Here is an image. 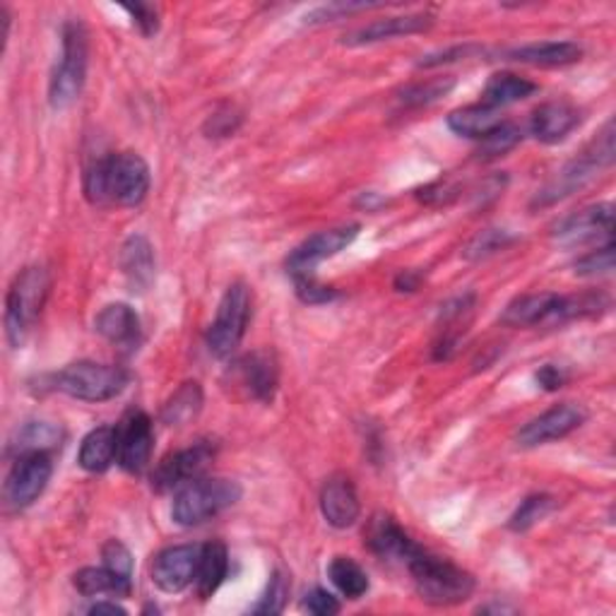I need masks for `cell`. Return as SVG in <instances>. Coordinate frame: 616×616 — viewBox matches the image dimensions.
I'll list each match as a JSON object with an SVG mask.
<instances>
[{
	"label": "cell",
	"mask_w": 616,
	"mask_h": 616,
	"mask_svg": "<svg viewBox=\"0 0 616 616\" xmlns=\"http://www.w3.org/2000/svg\"><path fill=\"white\" fill-rule=\"evenodd\" d=\"M150 193V167L135 152L96 159L84 174V195L94 205L135 207Z\"/></svg>",
	"instance_id": "obj_1"
},
{
	"label": "cell",
	"mask_w": 616,
	"mask_h": 616,
	"mask_svg": "<svg viewBox=\"0 0 616 616\" xmlns=\"http://www.w3.org/2000/svg\"><path fill=\"white\" fill-rule=\"evenodd\" d=\"M408 569L417 588V595L426 605L455 607L470 600L475 593V578L470 573L463 571L460 566L450 563L448 559L434 557V554L424 549H419L408 561Z\"/></svg>",
	"instance_id": "obj_2"
},
{
	"label": "cell",
	"mask_w": 616,
	"mask_h": 616,
	"mask_svg": "<svg viewBox=\"0 0 616 616\" xmlns=\"http://www.w3.org/2000/svg\"><path fill=\"white\" fill-rule=\"evenodd\" d=\"M90 42L88 30L80 20H70L60 32V58L48 82V102L56 111L68 109L80 100L84 80H88Z\"/></svg>",
	"instance_id": "obj_3"
},
{
	"label": "cell",
	"mask_w": 616,
	"mask_h": 616,
	"mask_svg": "<svg viewBox=\"0 0 616 616\" xmlns=\"http://www.w3.org/2000/svg\"><path fill=\"white\" fill-rule=\"evenodd\" d=\"M241 499V487L225 477H201L181 487L171 503V517L181 527H195L213 521Z\"/></svg>",
	"instance_id": "obj_4"
},
{
	"label": "cell",
	"mask_w": 616,
	"mask_h": 616,
	"mask_svg": "<svg viewBox=\"0 0 616 616\" xmlns=\"http://www.w3.org/2000/svg\"><path fill=\"white\" fill-rule=\"evenodd\" d=\"M48 292H52V275L42 265L24 267L12 282L5 299V335L10 347H22L34 320L42 313Z\"/></svg>",
	"instance_id": "obj_5"
},
{
	"label": "cell",
	"mask_w": 616,
	"mask_h": 616,
	"mask_svg": "<svg viewBox=\"0 0 616 616\" xmlns=\"http://www.w3.org/2000/svg\"><path fill=\"white\" fill-rule=\"evenodd\" d=\"M612 162H614V123L609 121L597 138L590 142L573 162L566 164L557 174V179L549 181L547 186L537 193L535 205L545 207L569 198V195H573L578 189H583L600 169L609 167Z\"/></svg>",
	"instance_id": "obj_6"
},
{
	"label": "cell",
	"mask_w": 616,
	"mask_h": 616,
	"mask_svg": "<svg viewBox=\"0 0 616 616\" xmlns=\"http://www.w3.org/2000/svg\"><path fill=\"white\" fill-rule=\"evenodd\" d=\"M56 390L82 402H106L118 398L128 386V372L121 366L78 362L54 376Z\"/></svg>",
	"instance_id": "obj_7"
},
{
	"label": "cell",
	"mask_w": 616,
	"mask_h": 616,
	"mask_svg": "<svg viewBox=\"0 0 616 616\" xmlns=\"http://www.w3.org/2000/svg\"><path fill=\"white\" fill-rule=\"evenodd\" d=\"M251 308L253 294L249 285L233 282L225 292V297H221L217 306V316L207 330V350L215 360H229V356L239 350L246 328H249Z\"/></svg>",
	"instance_id": "obj_8"
},
{
	"label": "cell",
	"mask_w": 616,
	"mask_h": 616,
	"mask_svg": "<svg viewBox=\"0 0 616 616\" xmlns=\"http://www.w3.org/2000/svg\"><path fill=\"white\" fill-rule=\"evenodd\" d=\"M52 475H54V463L48 453L36 450V453L18 455L5 479L3 494L8 506L15 511L32 506V503L44 494L48 482H52Z\"/></svg>",
	"instance_id": "obj_9"
},
{
	"label": "cell",
	"mask_w": 616,
	"mask_h": 616,
	"mask_svg": "<svg viewBox=\"0 0 616 616\" xmlns=\"http://www.w3.org/2000/svg\"><path fill=\"white\" fill-rule=\"evenodd\" d=\"M213 460H215V446L207 441H198L191 448L171 453L157 465V470L152 475V489L159 491V494H167V491H174V489L179 491L181 487L201 479Z\"/></svg>",
	"instance_id": "obj_10"
},
{
	"label": "cell",
	"mask_w": 616,
	"mask_h": 616,
	"mask_svg": "<svg viewBox=\"0 0 616 616\" xmlns=\"http://www.w3.org/2000/svg\"><path fill=\"white\" fill-rule=\"evenodd\" d=\"M360 233V225H344L335 229H323L308 237L304 243H299L287 258V270L292 277H306L313 275L316 267L342 253L347 246L356 239Z\"/></svg>",
	"instance_id": "obj_11"
},
{
	"label": "cell",
	"mask_w": 616,
	"mask_h": 616,
	"mask_svg": "<svg viewBox=\"0 0 616 616\" xmlns=\"http://www.w3.org/2000/svg\"><path fill=\"white\" fill-rule=\"evenodd\" d=\"M585 419L588 412L581 408V404H573V402L554 404L551 410L529 419V422L517 431L515 443L521 448L547 446V443L571 436L575 429H581L585 424Z\"/></svg>",
	"instance_id": "obj_12"
},
{
	"label": "cell",
	"mask_w": 616,
	"mask_h": 616,
	"mask_svg": "<svg viewBox=\"0 0 616 616\" xmlns=\"http://www.w3.org/2000/svg\"><path fill=\"white\" fill-rule=\"evenodd\" d=\"M203 547L198 545H176L167 547L152 561V583L169 595H179L195 583L198 575Z\"/></svg>",
	"instance_id": "obj_13"
},
{
	"label": "cell",
	"mask_w": 616,
	"mask_h": 616,
	"mask_svg": "<svg viewBox=\"0 0 616 616\" xmlns=\"http://www.w3.org/2000/svg\"><path fill=\"white\" fill-rule=\"evenodd\" d=\"M155 429L152 419L135 410L118 426V465L128 475H140L147 470L152 458Z\"/></svg>",
	"instance_id": "obj_14"
},
{
	"label": "cell",
	"mask_w": 616,
	"mask_h": 616,
	"mask_svg": "<svg viewBox=\"0 0 616 616\" xmlns=\"http://www.w3.org/2000/svg\"><path fill=\"white\" fill-rule=\"evenodd\" d=\"M614 229V207L609 203L590 205L581 213H573L561 219L554 229V241L561 246H583L600 237L612 239Z\"/></svg>",
	"instance_id": "obj_15"
},
{
	"label": "cell",
	"mask_w": 616,
	"mask_h": 616,
	"mask_svg": "<svg viewBox=\"0 0 616 616\" xmlns=\"http://www.w3.org/2000/svg\"><path fill=\"white\" fill-rule=\"evenodd\" d=\"M364 545L372 549L378 559L400 561L408 566L414 554L422 549L404 529L386 513H376L366 525Z\"/></svg>",
	"instance_id": "obj_16"
},
{
	"label": "cell",
	"mask_w": 616,
	"mask_h": 616,
	"mask_svg": "<svg viewBox=\"0 0 616 616\" xmlns=\"http://www.w3.org/2000/svg\"><path fill=\"white\" fill-rule=\"evenodd\" d=\"M561 306V294L539 292L517 297L506 306L501 323L509 328H535V326H557Z\"/></svg>",
	"instance_id": "obj_17"
},
{
	"label": "cell",
	"mask_w": 616,
	"mask_h": 616,
	"mask_svg": "<svg viewBox=\"0 0 616 616\" xmlns=\"http://www.w3.org/2000/svg\"><path fill=\"white\" fill-rule=\"evenodd\" d=\"M320 513H323L328 525L338 529H347L360 521L362 503L347 477H330L323 484V491H320Z\"/></svg>",
	"instance_id": "obj_18"
},
{
	"label": "cell",
	"mask_w": 616,
	"mask_h": 616,
	"mask_svg": "<svg viewBox=\"0 0 616 616\" xmlns=\"http://www.w3.org/2000/svg\"><path fill=\"white\" fill-rule=\"evenodd\" d=\"M94 330L100 335L121 350H138L142 340V328H140V316L135 313V308L128 304H109L104 306L100 316L94 318Z\"/></svg>",
	"instance_id": "obj_19"
},
{
	"label": "cell",
	"mask_w": 616,
	"mask_h": 616,
	"mask_svg": "<svg viewBox=\"0 0 616 616\" xmlns=\"http://www.w3.org/2000/svg\"><path fill=\"white\" fill-rule=\"evenodd\" d=\"M581 111L569 102H547L535 109L533 118H529V133L535 135L539 142L557 145L569 138V135L581 126Z\"/></svg>",
	"instance_id": "obj_20"
},
{
	"label": "cell",
	"mask_w": 616,
	"mask_h": 616,
	"mask_svg": "<svg viewBox=\"0 0 616 616\" xmlns=\"http://www.w3.org/2000/svg\"><path fill=\"white\" fill-rule=\"evenodd\" d=\"M431 24H434V18L426 15V12L386 18V20H376L372 24H366V27H362V30L344 34L342 44L344 46H366V44L388 42V39H396V36H410V34L426 32Z\"/></svg>",
	"instance_id": "obj_21"
},
{
	"label": "cell",
	"mask_w": 616,
	"mask_h": 616,
	"mask_svg": "<svg viewBox=\"0 0 616 616\" xmlns=\"http://www.w3.org/2000/svg\"><path fill=\"white\" fill-rule=\"evenodd\" d=\"M237 366L241 386L249 390V396L261 402H273L280 384V366L275 354L267 350L246 354Z\"/></svg>",
	"instance_id": "obj_22"
},
{
	"label": "cell",
	"mask_w": 616,
	"mask_h": 616,
	"mask_svg": "<svg viewBox=\"0 0 616 616\" xmlns=\"http://www.w3.org/2000/svg\"><path fill=\"white\" fill-rule=\"evenodd\" d=\"M581 58H583V48L575 42H539L506 52V60H515V64L537 66V68L571 66L578 64Z\"/></svg>",
	"instance_id": "obj_23"
},
{
	"label": "cell",
	"mask_w": 616,
	"mask_h": 616,
	"mask_svg": "<svg viewBox=\"0 0 616 616\" xmlns=\"http://www.w3.org/2000/svg\"><path fill=\"white\" fill-rule=\"evenodd\" d=\"M121 270L133 292H145L155 282V249L142 233H133V237L123 243Z\"/></svg>",
	"instance_id": "obj_24"
},
{
	"label": "cell",
	"mask_w": 616,
	"mask_h": 616,
	"mask_svg": "<svg viewBox=\"0 0 616 616\" xmlns=\"http://www.w3.org/2000/svg\"><path fill=\"white\" fill-rule=\"evenodd\" d=\"M78 463L82 470H88L92 475H102L111 465L118 463V429L114 426L92 429L90 434L82 438Z\"/></svg>",
	"instance_id": "obj_25"
},
{
	"label": "cell",
	"mask_w": 616,
	"mask_h": 616,
	"mask_svg": "<svg viewBox=\"0 0 616 616\" xmlns=\"http://www.w3.org/2000/svg\"><path fill=\"white\" fill-rule=\"evenodd\" d=\"M72 585H76L82 597H102V595L128 597L133 590L130 578L111 571L109 566H100V569L88 566V569H82L72 575Z\"/></svg>",
	"instance_id": "obj_26"
},
{
	"label": "cell",
	"mask_w": 616,
	"mask_h": 616,
	"mask_svg": "<svg viewBox=\"0 0 616 616\" xmlns=\"http://www.w3.org/2000/svg\"><path fill=\"white\" fill-rule=\"evenodd\" d=\"M503 118L499 116V109H491L487 104H470L463 109L450 111L448 116V128L460 135V138H470V140H482L487 135L494 130Z\"/></svg>",
	"instance_id": "obj_27"
},
{
	"label": "cell",
	"mask_w": 616,
	"mask_h": 616,
	"mask_svg": "<svg viewBox=\"0 0 616 616\" xmlns=\"http://www.w3.org/2000/svg\"><path fill=\"white\" fill-rule=\"evenodd\" d=\"M229 575V551L221 541H207L203 545L198 575H195V590L201 600L213 597Z\"/></svg>",
	"instance_id": "obj_28"
},
{
	"label": "cell",
	"mask_w": 616,
	"mask_h": 616,
	"mask_svg": "<svg viewBox=\"0 0 616 616\" xmlns=\"http://www.w3.org/2000/svg\"><path fill=\"white\" fill-rule=\"evenodd\" d=\"M537 90L539 88L535 82L515 76V72H497V76H491L489 82L484 84L482 104L501 111L503 106H511V104L527 100V96H533Z\"/></svg>",
	"instance_id": "obj_29"
},
{
	"label": "cell",
	"mask_w": 616,
	"mask_h": 616,
	"mask_svg": "<svg viewBox=\"0 0 616 616\" xmlns=\"http://www.w3.org/2000/svg\"><path fill=\"white\" fill-rule=\"evenodd\" d=\"M203 402H205V396H203V388L198 380H186V384H183L174 396L164 402L162 422L167 426H186L201 414Z\"/></svg>",
	"instance_id": "obj_30"
},
{
	"label": "cell",
	"mask_w": 616,
	"mask_h": 616,
	"mask_svg": "<svg viewBox=\"0 0 616 616\" xmlns=\"http://www.w3.org/2000/svg\"><path fill=\"white\" fill-rule=\"evenodd\" d=\"M328 575L332 585L340 590V595L347 600H362L368 593V575L360 563L350 557H335L328 566Z\"/></svg>",
	"instance_id": "obj_31"
},
{
	"label": "cell",
	"mask_w": 616,
	"mask_h": 616,
	"mask_svg": "<svg viewBox=\"0 0 616 616\" xmlns=\"http://www.w3.org/2000/svg\"><path fill=\"white\" fill-rule=\"evenodd\" d=\"M60 438H64V434H60L58 426L48 422H32V424H24L18 431V441L12 443V450L18 455L36 453V450L48 453L52 448L60 446Z\"/></svg>",
	"instance_id": "obj_32"
},
{
	"label": "cell",
	"mask_w": 616,
	"mask_h": 616,
	"mask_svg": "<svg viewBox=\"0 0 616 616\" xmlns=\"http://www.w3.org/2000/svg\"><path fill=\"white\" fill-rule=\"evenodd\" d=\"M523 140V130L515 126L511 121H501L499 126L491 130L487 138L479 140V157L484 159H494V157H503L509 155L511 150H515L517 142Z\"/></svg>",
	"instance_id": "obj_33"
},
{
	"label": "cell",
	"mask_w": 616,
	"mask_h": 616,
	"mask_svg": "<svg viewBox=\"0 0 616 616\" xmlns=\"http://www.w3.org/2000/svg\"><path fill=\"white\" fill-rule=\"evenodd\" d=\"M554 511V499L547 494H533L527 497L517 511L511 515L509 527L513 533H525L533 525H537L539 521H545V517Z\"/></svg>",
	"instance_id": "obj_34"
},
{
	"label": "cell",
	"mask_w": 616,
	"mask_h": 616,
	"mask_svg": "<svg viewBox=\"0 0 616 616\" xmlns=\"http://www.w3.org/2000/svg\"><path fill=\"white\" fill-rule=\"evenodd\" d=\"M453 88H455L453 78H436V80H429V82H419V84H412V88H404L400 92V102L404 106H426V104L438 102L441 96H446Z\"/></svg>",
	"instance_id": "obj_35"
},
{
	"label": "cell",
	"mask_w": 616,
	"mask_h": 616,
	"mask_svg": "<svg viewBox=\"0 0 616 616\" xmlns=\"http://www.w3.org/2000/svg\"><path fill=\"white\" fill-rule=\"evenodd\" d=\"M513 243V233L506 229H487L467 243L465 258L467 261H484V258L494 255Z\"/></svg>",
	"instance_id": "obj_36"
},
{
	"label": "cell",
	"mask_w": 616,
	"mask_h": 616,
	"mask_svg": "<svg viewBox=\"0 0 616 616\" xmlns=\"http://www.w3.org/2000/svg\"><path fill=\"white\" fill-rule=\"evenodd\" d=\"M614 270V243L607 241L600 249L590 251L585 255L578 258L573 263V273L578 277H597V275H607Z\"/></svg>",
	"instance_id": "obj_37"
},
{
	"label": "cell",
	"mask_w": 616,
	"mask_h": 616,
	"mask_svg": "<svg viewBox=\"0 0 616 616\" xmlns=\"http://www.w3.org/2000/svg\"><path fill=\"white\" fill-rule=\"evenodd\" d=\"M289 588H292V585H289L287 573L275 571L273 578H270V583H267V590H265L263 600L258 602V607H255L253 612H255V614H280L282 609H285V605H287Z\"/></svg>",
	"instance_id": "obj_38"
},
{
	"label": "cell",
	"mask_w": 616,
	"mask_h": 616,
	"mask_svg": "<svg viewBox=\"0 0 616 616\" xmlns=\"http://www.w3.org/2000/svg\"><path fill=\"white\" fill-rule=\"evenodd\" d=\"M294 292H297V297L308 306H320L338 299V289L320 285L313 275L294 277Z\"/></svg>",
	"instance_id": "obj_39"
},
{
	"label": "cell",
	"mask_w": 616,
	"mask_h": 616,
	"mask_svg": "<svg viewBox=\"0 0 616 616\" xmlns=\"http://www.w3.org/2000/svg\"><path fill=\"white\" fill-rule=\"evenodd\" d=\"M102 559H104V566H109L111 571H116L126 578L133 575V557L123 541L109 539L102 549Z\"/></svg>",
	"instance_id": "obj_40"
},
{
	"label": "cell",
	"mask_w": 616,
	"mask_h": 616,
	"mask_svg": "<svg viewBox=\"0 0 616 616\" xmlns=\"http://www.w3.org/2000/svg\"><path fill=\"white\" fill-rule=\"evenodd\" d=\"M239 123H241L239 111L233 106H225L207 118L205 133H209V138H227V135L239 128Z\"/></svg>",
	"instance_id": "obj_41"
},
{
	"label": "cell",
	"mask_w": 616,
	"mask_h": 616,
	"mask_svg": "<svg viewBox=\"0 0 616 616\" xmlns=\"http://www.w3.org/2000/svg\"><path fill=\"white\" fill-rule=\"evenodd\" d=\"M301 609L308 612V614H316V616H332V614L340 612V602H338L335 595H330L328 590L316 588L304 597Z\"/></svg>",
	"instance_id": "obj_42"
},
{
	"label": "cell",
	"mask_w": 616,
	"mask_h": 616,
	"mask_svg": "<svg viewBox=\"0 0 616 616\" xmlns=\"http://www.w3.org/2000/svg\"><path fill=\"white\" fill-rule=\"evenodd\" d=\"M482 52V48L475 46V44H465V46H450L446 52H436V54H429L422 56L419 60L417 68H438L443 64H453V60H460V58H470L475 54Z\"/></svg>",
	"instance_id": "obj_43"
},
{
	"label": "cell",
	"mask_w": 616,
	"mask_h": 616,
	"mask_svg": "<svg viewBox=\"0 0 616 616\" xmlns=\"http://www.w3.org/2000/svg\"><path fill=\"white\" fill-rule=\"evenodd\" d=\"M368 8H378V5H368V3H332V5H320L313 12H308L306 22L308 24H323V22H332L342 15H352V12L360 10H368Z\"/></svg>",
	"instance_id": "obj_44"
},
{
	"label": "cell",
	"mask_w": 616,
	"mask_h": 616,
	"mask_svg": "<svg viewBox=\"0 0 616 616\" xmlns=\"http://www.w3.org/2000/svg\"><path fill=\"white\" fill-rule=\"evenodd\" d=\"M126 12L133 18V24L142 36H152L159 30V10L155 5H126Z\"/></svg>",
	"instance_id": "obj_45"
},
{
	"label": "cell",
	"mask_w": 616,
	"mask_h": 616,
	"mask_svg": "<svg viewBox=\"0 0 616 616\" xmlns=\"http://www.w3.org/2000/svg\"><path fill=\"white\" fill-rule=\"evenodd\" d=\"M417 198L426 203V205H446L450 201L458 198V186H453V183H431V186H424L422 191L417 193Z\"/></svg>",
	"instance_id": "obj_46"
},
{
	"label": "cell",
	"mask_w": 616,
	"mask_h": 616,
	"mask_svg": "<svg viewBox=\"0 0 616 616\" xmlns=\"http://www.w3.org/2000/svg\"><path fill=\"white\" fill-rule=\"evenodd\" d=\"M535 378H537L539 388H545V390L554 392V390L563 388V384H566V372H563V368H561V366L545 364V366H541V368H539V372L535 374Z\"/></svg>",
	"instance_id": "obj_47"
},
{
	"label": "cell",
	"mask_w": 616,
	"mask_h": 616,
	"mask_svg": "<svg viewBox=\"0 0 616 616\" xmlns=\"http://www.w3.org/2000/svg\"><path fill=\"white\" fill-rule=\"evenodd\" d=\"M419 285H422V275L414 273V270H402V273L396 277L398 292H417Z\"/></svg>",
	"instance_id": "obj_48"
},
{
	"label": "cell",
	"mask_w": 616,
	"mask_h": 616,
	"mask_svg": "<svg viewBox=\"0 0 616 616\" xmlns=\"http://www.w3.org/2000/svg\"><path fill=\"white\" fill-rule=\"evenodd\" d=\"M88 612L90 614H126V609L118 607L116 602H94Z\"/></svg>",
	"instance_id": "obj_49"
},
{
	"label": "cell",
	"mask_w": 616,
	"mask_h": 616,
	"mask_svg": "<svg viewBox=\"0 0 616 616\" xmlns=\"http://www.w3.org/2000/svg\"><path fill=\"white\" fill-rule=\"evenodd\" d=\"M380 203H384V198H378L376 193H362L360 205H364L366 209H376V205H380Z\"/></svg>",
	"instance_id": "obj_50"
}]
</instances>
